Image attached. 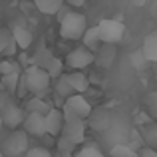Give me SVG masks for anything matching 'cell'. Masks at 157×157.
<instances>
[{
	"label": "cell",
	"mask_w": 157,
	"mask_h": 157,
	"mask_svg": "<svg viewBox=\"0 0 157 157\" xmlns=\"http://www.w3.org/2000/svg\"><path fill=\"white\" fill-rule=\"evenodd\" d=\"M96 60H98V64H100V66L109 68V66L113 64V60H115V48L109 46V44H104V46L96 52Z\"/></svg>",
	"instance_id": "14"
},
{
	"label": "cell",
	"mask_w": 157,
	"mask_h": 157,
	"mask_svg": "<svg viewBox=\"0 0 157 157\" xmlns=\"http://www.w3.org/2000/svg\"><path fill=\"white\" fill-rule=\"evenodd\" d=\"M12 42H14V40H12V32L6 30V28H0V54L6 52V48L10 46Z\"/></svg>",
	"instance_id": "24"
},
{
	"label": "cell",
	"mask_w": 157,
	"mask_h": 157,
	"mask_svg": "<svg viewBox=\"0 0 157 157\" xmlns=\"http://www.w3.org/2000/svg\"><path fill=\"white\" fill-rule=\"evenodd\" d=\"M84 133H86L84 119H80V121H72V123H64V129H62V137L74 141L76 145L84 141Z\"/></svg>",
	"instance_id": "7"
},
{
	"label": "cell",
	"mask_w": 157,
	"mask_h": 157,
	"mask_svg": "<svg viewBox=\"0 0 157 157\" xmlns=\"http://www.w3.org/2000/svg\"><path fill=\"white\" fill-rule=\"evenodd\" d=\"M20 78H22V74H10V76H2L0 84H2L4 92H8V94H12V96H14V92L18 90Z\"/></svg>",
	"instance_id": "18"
},
{
	"label": "cell",
	"mask_w": 157,
	"mask_h": 157,
	"mask_svg": "<svg viewBox=\"0 0 157 157\" xmlns=\"http://www.w3.org/2000/svg\"><path fill=\"white\" fill-rule=\"evenodd\" d=\"M74 157H104V153L94 145H86V147H82V149H78L76 153H74Z\"/></svg>",
	"instance_id": "23"
},
{
	"label": "cell",
	"mask_w": 157,
	"mask_h": 157,
	"mask_svg": "<svg viewBox=\"0 0 157 157\" xmlns=\"http://www.w3.org/2000/svg\"><path fill=\"white\" fill-rule=\"evenodd\" d=\"M14 50H16V42H12L10 46L6 48V52H4V54H6V56H12V54H14Z\"/></svg>",
	"instance_id": "31"
},
{
	"label": "cell",
	"mask_w": 157,
	"mask_h": 157,
	"mask_svg": "<svg viewBox=\"0 0 157 157\" xmlns=\"http://www.w3.org/2000/svg\"><path fill=\"white\" fill-rule=\"evenodd\" d=\"M82 40H84V48H88V50L94 52V54L101 48V38H100V32H98V26L88 28V32L84 34Z\"/></svg>",
	"instance_id": "12"
},
{
	"label": "cell",
	"mask_w": 157,
	"mask_h": 157,
	"mask_svg": "<svg viewBox=\"0 0 157 157\" xmlns=\"http://www.w3.org/2000/svg\"><path fill=\"white\" fill-rule=\"evenodd\" d=\"M26 157H52L50 151L44 149V147H34V149H28Z\"/></svg>",
	"instance_id": "28"
},
{
	"label": "cell",
	"mask_w": 157,
	"mask_h": 157,
	"mask_svg": "<svg viewBox=\"0 0 157 157\" xmlns=\"http://www.w3.org/2000/svg\"><path fill=\"white\" fill-rule=\"evenodd\" d=\"M26 109L30 113H40V115H48L52 111V105L48 101H44L42 98H32L30 101L26 104Z\"/></svg>",
	"instance_id": "17"
},
{
	"label": "cell",
	"mask_w": 157,
	"mask_h": 157,
	"mask_svg": "<svg viewBox=\"0 0 157 157\" xmlns=\"http://www.w3.org/2000/svg\"><path fill=\"white\" fill-rule=\"evenodd\" d=\"M24 129H26V133L36 135V137L44 135V133H46V115L28 113L26 119H24Z\"/></svg>",
	"instance_id": "6"
},
{
	"label": "cell",
	"mask_w": 157,
	"mask_h": 157,
	"mask_svg": "<svg viewBox=\"0 0 157 157\" xmlns=\"http://www.w3.org/2000/svg\"><path fill=\"white\" fill-rule=\"evenodd\" d=\"M0 117H2V123H4V125H8V127H18L20 123H24L26 115H24V111L20 109L18 105H12V107L2 109Z\"/></svg>",
	"instance_id": "10"
},
{
	"label": "cell",
	"mask_w": 157,
	"mask_h": 157,
	"mask_svg": "<svg viewBox=\"0 0 157 157\" xmlns=\"http://www.w3.org/2000/svg\"><path fill=\"white\" fill-rule=\"evenodd\" d=\"M24 80H26L28 92H32L36 98H40V96H44V94L48 92L52 78L48 76L46 70L38 68V66H28L26 72H24Z\"/></svg>",
	"instance_id": "2"
},
{
	"label": "cell",
	"mask_w": 157,
	"mask_h": 157,
	"mask_svg": "<svg viewBox=\"0 0 157 157\" xmlns=\"http://www.w3.org/2000/svg\"><path fill=\"white\" fill-rule=\"evenodd\" d=\"M131 60H133V66H135L137 70H143V68L147 66V60H145V56H143V52H141V50H139V52H135Z\"/></svg>",
	"instance_id": "27"
},
{
	"label": "cell",
	"mask_w": 157,
	"mask_h": 157,
	"mask_svg": "<svg viewBox=\"0 0 157 157\" xmlns=\"http://www.w3.org/2000/svg\"><path fill=\"white\" fill-rule=\"evenodd\" d=\"M111 157H139V155L135 153L129 145L119 143V145H113V147H111Z\"/></svg>",
	"instance_id": "20"
},
{
	"label": "cell",
	"mask_w": 157,
	"mask_h": 157,
	"mask_svg": "<svg viewBox=\"0 0 157 157\" xmlns=\"http://www.w3.org/2000/svg\"><path fill=\"white\" fill-rule=\"evenodd\" d=\"M0 74L2 76H10V74H20V64L12 60H4L0 62Z\"/></svg>",
	"instance_id": "22"
},
{
	"label": "cell",
	"mask_w": 157,
	"mask_h": 157,
	"mask_svg": "<svg viewBox=\"0 0 157 157\" xmlns=\"http://www.w3.org/2000/svg\"><path fill=\"white\" fill-rule=\"evenodd\" d=\"M72 4H74V6H82L84 2H82V0H72Z\"/></svg>",
	"instance_id": "33"
},
{
	"label": "cell",
	"mask_w": 157,
	"mask_h": 157,
	"mask_svg": "<svg viewBox=\"0 0 157 157\" xmlns=\"http://www.w3.org/2000/svg\"><path fill=\"white\" fill-rule=\"evenodd\" d=\"M62 60H58V58H54L52 56V60L48 62V66H46V72H48V76L50 78H62Z\"/></svg>",
	"instance_id": "21"
},
{
	"label": "cell",
	"mask_w": 157,
	"mask_h": 157,
	"mask_svg": "<svg viewBox=\"0 0 157 157\" xmlns=\"http://www.w3.org/2000/svg\"><path fill=\"white\" fill-rule=\"evenodd\" d=\"M56 92H58V96H62V98H72L74 94V90H72V86H70V82H68V78L66 76H62V78H58V84H56Z\"/></svg>",
	"instance_id": "19"
},
{
	"label": "cell",
	"mask_w": 157,
	"mask_h": 157,
	"mask_svg": "<svg viewBox=\"0 0 157 157\" xmlns=\"http://www.w3.org/2000/svg\"><path fill=\"white\" fill-rule=\"evenodd\" d=\"M12 105H16L14 96L8 94V92H0V111L6 109V107H12Z\"/></svg>",
	"instance_id": "25"
},
{
	"label": "cell",
	"mask_w": 157,
	"mask_h": 157,
	"mask_svg": "<svg viewBox=\"0 0 157 157\" xmlns=\"http://www.w3.org/2000/svg\"><path fill=\"white\" fill-rule=\"evenodd\" d=\"M139 157H157V153H155L153 149H149V147H145V149L139 153Z\"/></svg>",
	"instance_id": "30"
},
{
	"label": "cell",
	"mask_w": 157,
	"mask_h": 157,
	"mask_svg": "<svg viewBox=\"0 0 157 157\" xmlns=\"http://www.w3.org/2000/svg\"><path fill=\"white\" fill-rule=\"evenodd\" d=\"M60 157H74V153H60Z\"/></svg>",
	"instance_id": "34"
},
{
	"label": "cell",
	"mask_w": 157,
	"mask_h": 157,
	"mask_svg": "<svg viewBox=\"0 0 157 157\" xmlns=\"http://www.w3.org/2000/svg\"><path fill=\"white\" fill-rule=\"evenodd\" d=\"M74 147H76V143L70 141V139H66V137H60V141H58V149H60V153H72Z\"/></svg>",
	"instance_id": "26"
},
{
	"label": "cell",
	"mask_w": 157,
	"mask_h": 157,
	"mask_svg": "<svg viewBox=\"0 0 157 157\" xmlns=\"http://www.w3.org/2000/svg\"><path fill=\"white\" fill-rule=\"evenodd\" d=\"M26 147H28L26 131H12V133L6 137V143H4V151H6V155H10V157L20 155L22 151H26Z\"/></svg>",
	"instance_id": "5"
},
{
	"label": "cell",
	"mask_w": 157,
	"mask_h": 157,
	"mask_svg": "<svg viewBox=\"0 0 157 157\" xmlns=\"http://www.w3.org/2000/svg\"><path fill=\"white\" fill-rule=\"evenodd\" d=\"M66 107H70V109H72L78 117H82V119H86V117L92 115V105H90V101L86 100L84 96L68 98V100H66Z\"/></svg>",
	"instance_id": "8"
},
{
	"label": "cell",
	"mask_w": 157,
	"mask_h": 157,
	"mask_svg": "<svg viewBox=\"0 0 157 157\" xmlns=\"http://www.w3.org/2000/svg\"><path fill=\"white\" fill-rule=\"evenodd\" d=\"M0 133H2V117H0Z\"/></svg>",
	"instance_id": "35"
},
{
	"label": "cell",
	"mask_w": 157,
	"mask_h": 157,
	"mask_svg": "<svg viewBox=\"0 0 157 157\" xmlns=\"http://www.w3.org/2000/svg\"><path fill=\"white\" fill-rule=\"evenodd\" d=\"M12 40L16 42V46L20 48V50H28L32 44V32L28 30V28L24 26H14V30H12Z\"/></svg>",
	"instance_id": "11"
},
{
	"label": "cell",
	"mask_w": 157,
	"mask_h": 157,
	"mask_svg": "<svg viewBox=\"0 0 157 157\" xmlns=\"http://www.w3.org/2000/svg\"><path fill=\"white\" fill-rule=\"evenodd\" d=\"M94 62H96V54L90 52L88 48H76V50H72L66 56V64L70 68H74L76 72H82L84 68H88Z\"/></svg>",
	"instance_id": "4"
},
{
	"label": "cell",
	"mask_w": 157,
	"mask_h": 157,
	"mask_svg": "<svg viewBox=\"0 0 157 157\" xmlns=\"http://www.w3.org/2000/svg\"><path fill=\"white\" fill-rule=\"evenodd\" d=\"M149 12H151V16H153V18H157V2H153L149 6Z\"/></svg>",
	"instance_id": "32"
},
{
	"label": "cell",
	"mask_w": 157,
	"mask_h": 157,
	"mask_svg": "<svg viewBox=\"0 0 157 157\" xmlns=\"http://www.w3.org/2000/svg\"><path fill=\"white\" fill-rule=\"evenodd\" d=\"M141 52L147 62H157V34H151L143 40Z\"/></svg>",
	"instance_id": "16"
},
{
	"label": "cell",
	"mask_w": 157,
	"mask_h": 157,
	"mask_svg": "<svg viewBox=\"0 0 157 157\" xmlns=\"http://www.w3.org/2000/svg\"><path fill=\"white\" fill-rule=\"evenodd\" d=\"M62 129H64V113H62V109L52 107V111L46 115V133L58 135L62 133Z\"/></svg>",
	"instance_id": "9"
},
{
	"label": "cell",
	"mask_w": 157,
	"mask_h": 157,
	"mask_svg": "<svg viewBox=\"0 0 157 157\" xmlns=\"http://www.w3.org/2000/svg\"><path fill=\"white\" fill-rule=\"evenodd\" d=\"M0 157H4V155H2V151H0Z\"/></svg>",
	"instance_id": "36"
},
{
	"label": "cell",
	"mask_w": 157,
	"mask_h": 157,
	"mask_svg": "<svg viewBox=\"0 0 157 157\" xmlns=\"http://www.w3.org/2000/svg\"><path fill=\"white\" fill-rule=\"evenodd\" d=\"M88 32V22L86 16L80 12H72L60 22V36L66 40H80L84 38V34Z\"/></svg>",
	"instance_id": "1"
},
{
	"label": "cell",
	"mask_w": 157,
	"mask_h": 157,
	"mask_svg": "<svg viewBox=\"0 0 157 157\" xmlns=\"http://www.w3.org/2000/svg\"><path fill=\"white\" fill-rule=\"evenodd\" d=\"M24 94H28V86H26V80H24V74H22L20 84H18V98H22Z\"/></svg>",
	"instance_id": "29"
},
{
	"label": "cell",
	"mask_w": 157,
	"mask_h": 157,
	"mask_svg": "<svg viewBox=\"0 0 157 157\" xmlns=\"http://www.w3.org/2000/svg\"><path fill=\"white\" fill-rule=\"evenodd\" d=\"M66 78H68L70 86H72V90L76 94H82L86 92V90L90 88V80L84 76L82 72H72V74H66Z\"/></svg>",
	"instance_id": "13"
},
{
	"label": "cell",
	"mask_w": 157,
	"mask_h": 157,
	"mask_svg": "<svg viewBox=\"0 0 157 157\" xmlns=\"http://www.w3.org/2000/svg\"><path fill=\"white\" fill-rule=\"evenodd\" d=\"M98 32H100V38L104 44H113L121 42L123 34H125V26H123L121 20H101L98 24Z\"/></svg>",
	"instance_id": "3"
},
{
	"label": "cell",
	"mask_w": 157,
	"mask_h": 157,
	"mask_svg": "<svg viewBox=\"0 0 157 157\" xmlns=\"http://www.w3.org/2000/svg\"><path fill=\"white\" fill-rule=\"evenodd\" d=\"M34 6L38 8L42 14H58V12L64 8V2L62 0H36Z\"/></svg>",
	"instance_id": "15"
}]
</instances>
